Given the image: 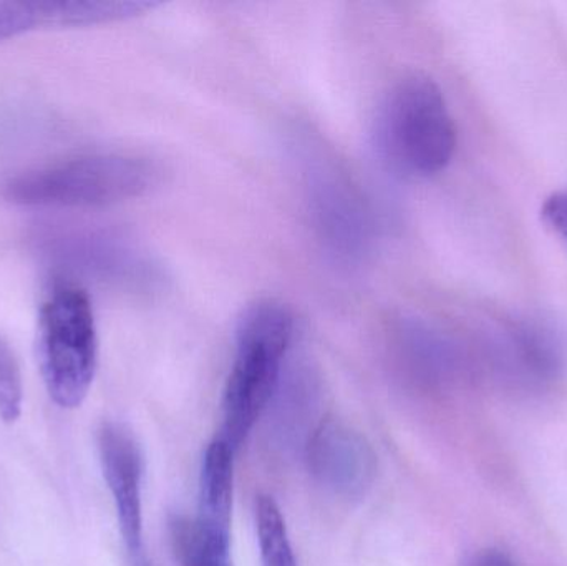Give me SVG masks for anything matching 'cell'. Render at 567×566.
I'll list each match as a JSON object with an SVG mask.
<instances>
[{"label":"cell","instance_id":"6da1fadb","mask_svg":"<svg viewBox=\"0 0 567 566\" xmlns=\"http://www.w3.org/2000/svg\"><path fill=\"white\" fill-rule=\"evenodd\" d=\"M293 318L282 302L248 306L236 331V356L223 394V424L216 438L238 452L278 392Z\"/></svg>","mask_w":567,"mask_h":566},{"label":"cell","instance_id":"7a4b0ae2","mask_svg":"<svg viewBox=\"0 0 567 566\" xmlns=\"http://www.w3.org/2000/svg\"><path fill=\"white\" fill-rule=\"evenodd\" d=\"M158 175L140 156L86 155L13 176L3 185V196L20 206L93 208L142 196Z\"/></svg>","mask_w":567,"mask_h":566},{"label":"cell","instance_id":"3957f363","mask_svg":"<svg viewBox=\"0 0 567 566\" xmlns=\"http://www.w3.org/2000/svg\"><path fill=\"white\" fill-rule=\"evenodd\" d=\"M380 152L410 175L442 172L456 148V130L440 86L423 73L390 89L377 116Z\"/></svg>","mask_w":567,"mask_h":566},{"label":"cell","instance_id":"277c9868","mask_svg":"<svg viewBox=\"0 0 567 566\" xmlns=\"http://www.w3.org/2000/svg\"><path fill=\"white\" fill-rule=\"evenodd\" d=\"M37 359L50 399L60 409L80 408L95 379L99 338L92 301L79 286L56 285L43 301Z\"/></svg>","mask_w":567,"mask_h":566},{"label":"cell","instance_id":"5b68a950","mask_svg":"<svg viewBox=\"0 0 567 566\" xmlns=\"http://www.w3.org/2000/svg\"><path fill=\"white\" fill-rule=\"evenodd\" d=\"M103 478L115 504L120 534L130 560L145 555L143 547V477L145 455L128 425L106 421L96 434Z\"/></svg>","mask_w":567,"mask_h":566},{"label":"cell","instance_id":"8992f818","mask_svg":"<svg viewBox=\"0 0 567 566\" xmlns=\"http://www.w3.org/2000/svg\"><path fill=\"white\" fill-rule=\"evenodd\" d=\"M307 467L317 484L342 498H360L372 487L377 455L355 429L329 419L307 442Z\"/></svg>","mask_w":567,"mask_h":566},{"label":"cell","instance_id":"52a82bcc","mask_svg":"<svg viewBox=\"0 0 567 566\" xmlns=\"http://www.w3.org/2000/svg\"><path fill=\"white\" fill-rule=\"evenodd\" d=\"M158 3L143 0H3L0 42L40 29L89 27L142 16Z\"/></svg>","mask_w":567,"mask_h":566},{"label":"cell","instance_id":"ba28073f","mask_svg":"<svg viewBox=\"0 0 567 566\" xmlns=\"http://www.w3.org/2000/svg\"><path fill=\"white\" fill-rule=\"evenodd\" d=\"M236 452L221 441L208 445L199 474V502L196 525L205 534L231 542L233 497H235Z\"/></svg>","mask_w":567,"mask_h":566},{"label":"cell","instance_id":"9c48e42d","mask_svg":"<svg viewBox=\"0 0 567 566\" xmlns=\"http://www.w3.org/2000/svg\"><path fill=\"white\" fill-rule=\"evenodd\" d=\"M545 328H522L509 338V364L522 379L546 382L558 374L565 361L561 341Z\"/></svg>","mask_w":567,"mask_h":566},{"label":"cell","instance_id":"30bf717a","mask_svg":"<svg viewBox=\"0 0 567 566\" xmlns=\"http://www.w3.org/2000/svg\"><path fill=\"white\" fill-rule=\"evenodd\" d=\"M169 542L182 566H235L231 544L205 534L195 518L175 515L168 522Z\"/></svg>","mask_w":567,"mask_h":566},{"label":"cell","instance_id":"8fae6325","mask_svg":"<svg viewBox=\"0 0 567 566\" xmlns=\"http://www.w3.org/2000/svg\"><path fill=\"white\" fill-rule=\"evenodd\" d=\"M256 528L261 566H297L286 521L271 495L256 498Z\"/></svg>","mask_w":567,"mask_h":566},{"label":"cell","instance_id":"7c38bea8","mask_svg":"<svg viewBox=\"0 0 567 566\" xmlns=\"http://www.w3.org/2000/svg\"><path fill=\"white\" fill-rule=\"evenodd\" d=\"M23 379L19 359L6 339L0 338V421L13 424L22 415Z\"/></svg>","mask_w":567,"mask_h":566},{"label":"cell","instance_id":"4fadbf2b","mask_svg":"<svg viewBox=\"0 0 567 566\" xmlns=\"http://www.w3.org/2000/svg\"><path fill=\"white\" fill-rule=\"evenodd\" d=\"M542 216L548 228L567 245V192L549 196L543 205Z\"/></svg>","mask_w":567,"mask_h":566},{"label":"cell","instance_id":"5bb4252c","mask_svg":"<svg viewBox=\"0 0 567 566\" xmlns=\"http://www.w3.org/2000/svg\"><path fill=\"white\" fill-rule=\"evenodd\" d=\"M463 566H516L513 564L512 558L503 552L495 550V548H486V550L476 552L466 558Z\"/></svg>","mask_w":567,"mask_h":566},{"label":"cell","instance_id":"9a60e30c","mask_svg":"<svg viewBox=\"0 0 567 566\" xmlns=\"http://www.w3.org/2000/svg\"><path fill=\"white\" fill-rule=\"evenodd\" d=\"M132 566H153V564L152 562L148 560V557H146V555H142V557L132 560Z\"/></svg>","mask_w":567,"mask_h":566}]
</instances>
